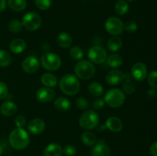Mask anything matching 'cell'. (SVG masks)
<instances>
[{
    "mask_svg": "<svg viewBox=\"0 0 157 156\" xmlns=\"http://www.w3.org/2000/svg\"><path fill=\"white\" fill-rule=\"evenodd\" d=\"M11 146L16 150H22L29 145L30 137L23 128H16L11 132L9 138Z\"/></svg>",
    "mask_w": 157,
    "mask_h": 156,
    "instance_id": "obj_1",
    "label": "cell"
},
{
    "mask_svg": "<svg viewBox=\"0 0 157 156\" xmlns=\"http://www.w3.org/2000/svg\"><path fill=\"white\" fill-rule=\"evenodd\" d=\"M59 87L61 91L68 96H74L78 93L81 87L80 81L78 76L68 73L61 78L59 82Z\"/></svg>",
    "mask_w": 157,
    "mask_h": 156,
    "instance_id": "obj_2",
    "label": "cell"
},
{
    "mask_svg": "<svg viewBox=\"0 0 157 156\" xmlns=\"http://www.w3.org/2000/svg\"><path fill=\"white\" fill-rule=\"evenodd\" d=\"M126 96L124 92L118 88H113L108 90L104 96V101L109 106L117 108L121 106L125 101Z\"/></svg>",
    "mask_w": 157,
    "mask_h": 156,
    "instance_id": "obj_3",
    "label": "cell"
},
{
    "mask_svg": "<svg viewBox=\"0 0 157 156\" xmlns=\"http://www.w3.org/2000/svg\"><path fill=\"white\" fill-rule=\"evenodd\" d=\"M75 74L82 80H89L93 77L95 73V67L90 61L82 60L78 61L75 67Z\"/></svg>",
    "mask_w": 157,
    "mask_h": 156,
    "instance_id": "obj_4",
    "label": "cell"
},
{
    "mask_svg": "<svg viewBox=\"0 0 157 156\" xmlns=\"http://www.w3.org/2000/svg\"><path fill=\"white\" fill-rule=\"evenodd\" d=\"M99 115L94 110H87L81 115L79 124L84 129L90 130L98 126L99 123Z\"/></svg>",
    "mask_w": 157,
    "mask_h": 156,
    "instance_id": "obj_5",
    "label": "cell"
},
{
    "mask_svg": "<svg viewBox=\"0 0 157 156\" xmlns=\"http://www.w3.org/2000/svg\"><path fill=\"white\" fill-rule=\"evenodd\" d=\"M41 63L42 67L49 71L56 70L61 67V59L58 54L52 52H46L41 56Z\"/></svg>",
    "mask_w": 157,
    "mask_h": 156,
    "instance_id": "obj_6",
    "label": "cell"
},
{
    "mask_svg": "<svg viewBox=\"0 0 157 156\" xmlns=\"http://www.w3.org/2000/svg\"><path fill=\"white\" fill-rule=\"evenodd\" d=\"M41 18L38 13L33 12H27L25 15L23 16L22 25L24 26L25 28L27 29L28 31H36L41 27Z\"/></svg>",
    "mask_w": 157,
    "mask_h": 156,
    "instance_id": "obj_7",
    "label": "cell"
},
{
    "mask_svg": "<svg viewBox=\"0 0 157 156\" xmlns=\"http://www.w3.org/2000/svg\"><path fill=\"white\" fill-rule=\"evenodd\" d=\"M87 54L90 61L95 64H102L107 61V52L101 46L94 45L91 47L89 49Z\"/></svg>",
    "mask_w": 157,
    "mask_h": 156,
    "instance_id": "obj_8",
    "label": "cell"
},
{
    "mask_svg": "<svg viewBox=\"0 0 157 156\" xmlns=\"http://www.w3.org/2000/svg\"><path fill=\"white\" fill-rule=\"evenodd\" d=\"M106 31L112 35H119L124 32V24L120 18L110 17L105 22Z\"/></svg>",
    "mask_w": 157,
    "mask_h": 156,
    "instance_id": "obj_9",
    "label": "cell"
},
{
    "mask_svg": "<svg viewBox=\"0 0 157 156\" xmlns=\"http://www.w3.org/2000/svg\"><path fill=\"white\" fill-rule=\"evenodd\" d=\"M23 70L28 73H35L37 70L39 69L40 61L36 57L29 56L27 57L23 61L21 64Z\"/></svg>",
    "mask_w": 157,
    "mask_h": 156,
    "instance_id": "obj_10",
    "label": "cell"
},
{
    "mask_svg": "<svg viewBox=\"0 0 157 156\" xmlns=\"http://www.w3.org/2000/svg\"><path fill=\"white\" fill-rule=\"evenodd\" d=\"M55 96V92L50 87H41L38 89L36 93V99L40 102L46 103L54 99Z\"/></svg>",
    "mask_w": 157,
    "mask_h": 156,
    "instance_id": "obj_11",
    "label": "cell"
},
{
    "mask_svg": "<svg viewBox=\"0 0 157 156\" xmlns=\"http://www.w3.org/2000/svg\"><path fill=\"white\" fill-rule=\"evenodd\" d=\"M131 75L136 81L144 80L147 76V66L143 63H136L132 67Z\"/></svg>",
    "mask_w": 157,
    "mask_h": 156,
    "instance_id": "obj_12",
    "label": "cell"
},
{
    "mask_svg": "<svg viewBox=\"0 0 157 156\" xmlns=\"http://www.w3.org/2000/svg\"><path fill=\"white\" fill-rule=\"evenodd\" d=\"M45 128V122L41 119H34L29 122L28 130L33 135H39Z\"/></svg>",
    "mask_w": 157,
    "mask_h": 156,
    "instance_id": "obj_13",
    "label": "cell"
},
{
    "mask_svg": "<svg viewBox=\"0 0 157 156\" xmlns=\"http://www.w3.org/2000/svg\"><path fill=\"white\" fill-rule=\"evenodd\" d=\"M124 79V74L118 70H110L106 76V81L111 86L119 85Z\"/></svg>",
    "mask_w": 157,
    "mask_h": 156,
    "instance_id": "obj_14",
    "label": "cell"
},
{
    "mask_svg": "<svg viewBox=\"0 0 157 156\" xmlns=\"http://www.w3.org/2000/svg\"><path fill=\"white\" fill-rule=\"evenodd\" d=\"M106 128L113 132H119L123 128V122L119 118L112 116L106 121Z\"/></svg>",
    "mask_w": 157,
    "mask_h": 156,
    "instance_id": "obj_15",
    "label": "cell"
},
{
    "mask_svg": "<svg viewBox=\"0 0 157 156\" xmlns=\"http://www.w3.org/2000/svg\"><path fill=\"white\" fill-rule=\"evenodd\" d=\"M91 154L92 156H109L110 151L104 141H100L93 148Z\"/></svg>",
    "mask_w": 157,
    "mask_h": 156,
    "instance_id": "obj_16",
    "label": "cell"
},
{
    "mask_svg": "<svg viewBox=\"0 0 157 156\" xmlns=\"http://www.w3.org/2000/svg\"><path fill=\"white\" fill-rule=\"evenodd\" d=\"M18 110V107L12 101H6L0 106V112L5 116H11Z\"/></svg>",
    "mask_w": 157,
    "mask_h": 156,
    "instance_id": "obj_17",
    "label": "cell"
},
{
    "mask_svg": "<svg viewBox=\"0 0 157 156\" xmlns=\"http://www.w3.org/2000/svg\"><path fill=\"white\" fill-rule=\"evenodd\" d=\"M63 148L57 143H52L45 147L43 151V156H61Z\"/></svg>",
    "mask_w": 157,
    "mask_h": 156,
    "instance_id": "obj_18",
    "label": "cell"
},
{
    "mask_svg": "<svg viewBox=\"0 0 157 156\" xmlns=\"http://www.w3.org/2000/svg\"><path fill=\"white\" fill-rule=\"evenodd\" d=\"M26 47L25 41L21 38H15L11 41L9 44V49L13 54H21L25 50Z\"/></svg>",
    "mask_w": 157,
    "mask_h": 156,
    "instance_id": "obj_19",
    "label": "cell"
},
{
    "mask_svg": "<svg viewBox=\"0 0 157 156\" xmlns=\"http://www.w3.org/2000/svg\"><path fill=\"white\" fill-rule=\"evenodd\" d=\"M72 42H73V39L71 36L66 32L60 33L57 38V43L61 48H68L71 46Z\"/></svg>",
    "mask_w": 157,
    "mask_h": 156,
    "instance_id": "obj_20",
    "label": "cell"
},
{
    "mask_svg": "<svg viewBox=\"0 0 157 156\" xmlns=\"http://www.w3.org/2000/svg\"><path fill=\"white\" fill-rule=\"evenodd\" d=\"M55 106L58 110L61 112H65L70 110L71 106L70 100L67 98L64 97V96H60L57 98L55 101Z\"/></svg>",
    "mask_w": 157,
    "mask_h": 156,
    "instance_id": "obj_21",
    "label": "cell"
},
{
    "mask_svg": "<svg viewBox=\"0 0 157 156\" xmlns=\"http://www.w3.org/2000/svg\"><path fill=\"white\" fill-rule=\"evenodd\" d=\"M41 81L43 85L47 87H50V88L56 87L57 84H58V79H57L56 76L54 74L49 73L43 74L41 77Z\"/></svg>",
    "mask_w": 157,
    "mask_h": 156,
    "instance_id": "obj_22",
    "label": "cell"
},
{
    "mask_svg": "<svg viewBox=\"0 0 157 156\" xmlns=\"http://www.w3.org/2000/svg\"><path fill=\"white\" fill-rule=\"evenodd\" d=\"M107 46L108 50L110 51H117L122 47V39L114 35L108 40Z\"/></svg>",
    "mask_w": 157,
    "mask_h": 156,
    "instance_id": "obj_23",
    "label": "cell"
},
{
    "mask_svg": "<svg viewBox=\"0 0 157 156\" xmlns=\"http://www.w3.org/2000/svg\"><path fill=\"white\" fill-rule=\"evenodd\" d=\"M9 8L15 12H21L27 6L26 0H8Z\"/></svg>",
    "mask_w": 157,
    "mask_h": 156,
    "instance_id": "obj_24",
    "label": "cell"
},
{
    "mask_svg": "<svg viewBox=\"0 0 157 156\" xmlns=\"http://www.w3.org/2000/svg\"><path fill=\"white\" fill-rule=\"evenodd\" d=\"M81 141L87 146H93L97 142L96 136L91 132H84L81 136Z\"/></svg>",
    "mask_w": 157,
    "mask_h": 156,
    "instance_id": "obj_25",
    "label": "cell"
},
{
    "mask_svg": "<svg viewBox=\"0 0 157 156\" xmlns=\"http://www.w3.org/2000/svg\"><path fill=\"white\" fill-rule=\"evenodd\" d=\"M88 92L93 96H101L104 93V87L100 83L92 82L88 86Z\"/></svg>",
    "mask_w": 157,
    "mask_h": 156,
    "instance_id": "obj_26",
    "label": "cell"
},
{
    "mask_svg": "<svg viewBox=\"0 0 157 156\" xmlns=\"http://www.w3.org/2000/svg\"><path fill=\"white\" fill-rule=\"evenodd\" d=\"M107 64L110 67L117 68V67H121L122 65L123 60L122 58L119 54H110V56L107 57Z\"/></svg>",
    "mask_w": 157,
    "mask_h": 156,
    "instance_id": "obj_27",
    "label": "cell"
},
{
    "mask_svg": "<svg viewBox=\"0 0 157 156\" xmlns=\"http://www.w3.org/2000/svg\"><path fill=\"white\" fill-rule=\"evenodd\" d=\"M124 84H123V90L124 93H127V94H131L136 90V86L133 84V81L131 80L130 76L128 75L124 74Z\"/></svg>",
    "mask_w": 157,
    "mask_h": 156,
    "instance_id": "obj_28",
    "label": "cell"
},
{
    "mask_svg": "<svg viewBox=\"0 0 157 156\" xmlns=\"http://www.w3.org/2000/svg\"><path fill=\"white\" fill-rule=\"evenodd\" d=\"M115 11L120 15H124L129 10V5L126 0H118L115 4Z\"/></svg>",
    "mask_w": 157,
    "mask_h": 156,
    "instance_id": "obj_29",
    "label": "cell"
},
{
    "mask_svg": "<svg viewBox=\"0 0 157 156\" xmlns=\"http://www.w3.org/2000/svg\"><path fill=\"white\" fill-rule=\"evenodd\" d=\"M12 62L11 54L6 50H0V67H8Z\"/></svg>",
    "mask_w": 157,
    "mask_h": 156,
    "instance_id": "obj_30",
    "label": "cell"
},
{
    "mask_svg": "<svg viewBox=\"0 0 157 156\" xmlns=\"http://www.w3.org/2000/svg\"><path fill=\"white\" fill-rule=\"evenodd\" d=\"M70 55L74 60H81L84 57V51H83L82 48L78 46H75V47H71L70 50Z\"/></svg>",
    "mask_w": 157,
    "mask_h": 156,
    "instance_id": "obj_31",
    "label": "cell"
},
{
    "mask_svg": "<svg viewBox=\"0 0 157 156\" xmlns=\"http://www.w3.org/2000/svg\"><path fill=\"white\" fill-rule=\"evenodd\" d=\"M22 23L18 19H14L11 21L9 24V29L13 33H18L22 28Z\"/></svg>",
    "mask_w": 157,
    "mask_h": 156,
    "instance_id": "obj_32",
    "label": "cell"
},
{
    "mask_svg": "<svg viewBox=\"0 0 157 156\" xmlns=\"http://www.w3.org/2000/svg\"><path fill=\"white\" fill-rule=\"evenodd\" d=\"M35 6L40 10H47L52 6V0H35Z\"/></svg>",
    "mask_w": 157,
    "mask_h": 156,
    "instance_id": "obj_33",
    "label": "cell"
},
{
    "mask_svg": "<svg viewBox=\"0 0 157 156\" xmlns=\"http://www.w3.org/2000/svg\"><path fill=\"white\" fill-rule=\"evenodd\" d=\"M148 84L153 89H157V70H153L148 75Z\"/></svg>",
    "mask_w": 157,
    "mask_h": 156,
    "instance_id": "obj_34",
    "label": "cell"
},
{
    "mask_svg": "<svg viewBox=\"0 0 157 156\" xmlns=\"http://www.w3.org/2000/svg\"><path fill=\"white\" fill-rule=\"evenodd\" d=\"M76 106L78 107L79 110H87L89 107V102L86 98L80 97L78 98L76 100Z\"/></svg>",
    "mask_w": 157,
    "mask_h": 156,
    "instance_id": "obj_35",
    "label": "cell"
},
{
    "mask_svg": "<svg viewBox=\"0 0 157 156\" xmlns=\"http://www.w3.org/2000/svg\"><path fill=\"white\" fill-rule=\"evenodd\" d=\"M63 153L67 156H75L77 153V148L72 145H67L63 148Z\"/></svg>",
    "mask_w": 157,
    "mask_h": 156,
    "instance_id": "obj_36",
    "label": "cell"
},
{
    "mask_svg": "<svg viewBox=\"0 0 157 156\" xmlns=\"http://www.w3.org/2000/svg\"><path fill=\"white\" fill-rule=\"evenodd\" d=\"M124 30L130 33H133L137 30V24L133 21H130L124 24Z\"/></svg>",
    "mask_w": 157,
    "mask_h": 156,
    "instance_id": "obj_37",
    "label": "cell"
},
{
    "mask_svg": "<svg viewBox=\"0 0 157 156\" xmlns=\"http://www.w3.org/2000/svg\"><path fill=\"white\" fill-rule=\"evenodd\" d=\"M15 125L17 128H23L26 125V119L22 115H19L15 119Z\"/></svg>",
    "mask_w": 157,
    "mask_h": 156,
    "instance_id": "obj_38",
    "label": "cell"
},
{
    "mask_svg": "<svg viewBox=\"0 0 157 156\" xmlns=\"http://www.w3.org/2000/svg\"><path fill=\"white\" fill-rule=\"evenodd\" d=\"M105 106V101L104 99H101V98H98V99H95L94 101L92 103V106H93L94 109L97 110H102L103 108Z\"/></svg>",
    "mask_w": 157,
    "mask_h": 156,
    "instance_id": "obj_39",
    "label": "cell"
},
{
    "mask_svg": "<svg viewBox=\"0 0 157 156\" xmlns=\"http://www.w3.org/2000/svg\"><path fill=\"white\" fill-rule=\"evenodd\" d=\"M8 96V87L5 83L0 81V99H3Z\"/></svg>",
    "mask_w": 157,
    "mask_h": 156,
    "instance_id": "obj_40",
    "label": "cell"
},
{
    "mask_svg": "<svg viewBox=\"0 0 157 156\" xmlns=\"http://www.w3.org/2000/svg\"><path fill=\"white\" fill-rule=\"evenodd\" d=\"M147 96L150 99H154L157 96V91L156 89H150L147 92Z\"/></svg>",
    "mask_w": 157,
    "mask_h": 156,
    "instance_id": "obj_41",
    "label": "cell"
},
{
    "mask_svg": "<svg viewBox=\"0 0 157 156\" xmlns=\"http://www.w3.org/2000/svg\"><path fill=\"white\" fill-rule=\"evenodd\" d=\"M150 153L153 156H157V142H153L150 146Z\"/></svg>",
    "mask_w": 157,
    "mask_h": 156,
    "instance_id": "obj_42",
    "label": "cell"
},
{
    "mask_svg": "<svg viewBox=\"0 0 157 156\" xmlns=\"http://www.w3.org/2000/svg\"><path fill=\"white\" fill-rule=\"evenodd\" d=\"M6 5H7L6 0H0V12H3L6 9Z\"/></svg>",
    "mask_w": 157,
    "mask_h": 156,
    "instance_id": "obj_43",
    "label": "cell"
},
{
    "mask_svg": "<svg viewBox=\"0 0 157 156\" xmlns=\"http://www.w3.org/2000/svg\"><path fill=\"white\" fill-rule=\"evenodd\" d=\"M2 152H3V148H2V147L1 145H0V155H1V154H2Z\"/></svg>",
    "mask_w": 157,
    "mask_h": 156,
    "instance_id": "obj_44",
    "label": "cell"
},
{
    "mask_svg": "<svg viewBox=\"0 0 157 156\" xmlns=\"http://www.w3.org/2000/svg\"><path fill=\"white\" fill-rule=\"evenodd\" d=\"M126 1L129 2H133L134 1V0H126Z\"/></svg>",
    "mask_w": 157,
    "mask_h": 156,
    "instance_id": "obj_45",
    "label": "cell"
}]
</instances>
